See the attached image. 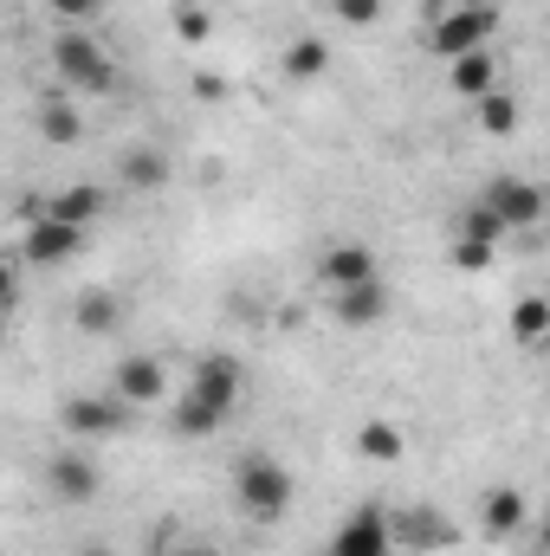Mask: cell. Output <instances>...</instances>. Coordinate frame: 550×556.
<instances>
[{
  "label": "cell",
  "instance_id": "23",
  "mask_svg": "<svg viewBox=\"0 0 550 556\" xmlns=\"http://www.w3.org/2000/svg\"><path fill=\"white\" fill-rule=\"evenodd\" d=\"M285 72H291L298 85H317V78L330 72V46H324V39H291V46H285Z\"/></svg>",
  "mask_w": 550,
  "mask_h": 556
},
{
  "label": "cell",
  "instance_id": "2",
  "mask_svg": "<svg viewBox=\"0 0 550 556\" xmlns=\"http://www.w3.org/2000/svg\"><path fill=\"white\" fill-rule=\"evenodd\" d=\"M52 72L72 98H111L117 91V59L98 46L91 26H59L52 39Z\"/></svg>",
  "mask_w": 550,
  "mask_h": 556
},
{
  "label": "cell",
  "instance_id": "7",
  "mask_svg": "<svg viewBox=\"0 0 550 556\" xmlns=\"http://www.w3.org/2000/svg\"><path fill=\"white\" fill-rule=\"evenodd\" d=\"M324 556H402V551H396V538H389V511H383V505L350 511V518L330 531Z\"/></svg>",
  "mask_w": 550,
  "mask_h": 556
},
{
  "label": "cell",
  "instance_id": "12",
  "mask_svg": "<svg viewBox=\"0 0 550 556\" xmlns=\"http://www.w3.org/2000/svg\"><path fill=\"white\" fill-rule=\"evenodd\" d=\"M370 278H383V266H376V253H370L363 240H337V247L317 260V285H324V291H350V285H370Z\"/></svg>",
  "mask_w": 550,
  "mask_h": 556
},
{
  "label": "cell",
  "instance_id": "29",
  "mask_svg": "<svg viewBox=\"0 0 550 556\" xmlns=\"http://www.w3.org/2000/svg\"><path fill=\"white\" fill-rule=\"evenodd\" d=\"M195 98H201V104H221V98H227V78L201 72V78H195Z\"/></svg>",
  "mask_w": 550,
  "mask_h": 556
},
{
  "label": "cell",
  "instance_id": "16",
  "mask_svg": "<svg viewBox=\"0 0 550 556\" xmlns=\"http://www.w3.org/2000/svg\"><path fill=\"white\" fill-rule=\"evenodd\" d=\"M389 538H396V551H402V544H414V551H440V544H453V525H447L440 511L414 505V511H396V518H389Z\"/></svg>",
  "mask_w": 550,
  "mask_h": 556
},
{
  "label": "cell",
  "instance_id": "24",
  "mask_svg": "<svg viewBox=\"0 0 550 556\" xmlns=\"http://www.w3.org/2000/svg\"><path fill=\"white\" fill-rule=\"evenodd\" d=\"M453 240H479V247H499V240H505V227H499V214H492L486 201H473V207H460V214H453Z\"/></svg>",
  "mask_w": 550,
  "mask_h": 556
},
{
  "label": "cell",
  "instance_id": "3",
  "mask_svg": "<svg viewBox=\"0 0 550 556\" xmlns=\"http://www.w3.org/2000/svg\"><path fill=\"white\" fill-rule=\"evenodd\" d=\"M291 498H298V485H291V466H285V459H273V453L234 459V505H240L253 525H278V518L291 511Z\"/></svg>",
  "mask_w": 550,
  "mask_h": 556
},
{
  "label": "cell",
  "instance_id": "13",
  "mask_svg": "<svg viewBox=\"0 0 550 556\" xmlns=\"http://www.w3.org/2000/svg\"><path fill=\"white\" fill-rule=\"evenodd\" d=\"M499 72H505V59H499V46H479V52H460V59H447V91H460V98L473 104V98H486V91H499Z\"/></svg>",
  "mask_w": 550,
  "mask_h": 556
},
{
  "label": "cell",
  "instance_id": "25",
  "mask_svg": "<svg viewBox=\"0 0 550 556\" xmlns=\"http://www.w3.org/2000/svg\"><path fill=\"white\" fill-rule=\"evenodd\" d=\"M447 260L460 273H492L499 266V247H479V240H447Z\"/></svg>",
  "mask_w": 550,
  "mask_h": 556
},
{
  "label": "cell",
  "instance_id": "10",
  "mask_svg": "<svg viewBox=\"0 0 550 556\" xmlns=\"http://www.w3.org/2000/svg\"><path fill=\"white\" fill-rule=\"evenodd\" d=\"M389 311H396V291H389V278H370V285L330 291V317H337L343 330H376Z\"/></svg>",
  "mask_w": 550,
  "mask_h": 556
},
{
  "label": "cell",
  "instance_id": "26",
  "mask_svg": "<svg viewBox=\"0 0 550 556\" xmlns=\"http://www.w3.org/2000/svg\"><path fill=\"white\" fill-rule=\"evenodd\" d=\"M46 13H52L59 26H91V20L104 13V0H46Z\"/></svg>",
  "mask_w": 550,
  "mask_h": 556
},
{
  "label": "cell",
  "instance_id": "5",
  "mask_svg": "<svg viewBox=\"0 0 550 556\" xmlns=\"http://www.w3.org/2000/svg\"><path fill=\"white\" fill-rule=\"evenodd\" d=\"M492 214H499V227L505 233H532L538 220H545V188L532 181V175H499V181H486V194H479Z\"/></svg>",
  "mask_w": 550,
  "mask_h": 556
},
{
  "label": "cell",
  "instance_id": "4",
  "mask_svg": "<svg viewBox=\"0 0 550 556\" xmlns=\"http://www.w3.org/2000/svg\"><path fill=\"white\" fill-rule=\"evenodd\" d=\"M188 402H195V408H208V415L227 427V420L240 415V402H247V363H240V356H227V350L201 356V363L188 369Z\"/></svg>",
  "mask_w": 550,
  "mask_h": 556
},
{
  "label": "cell",
  "instance_id": "20",
  "mask_svg": "<svg viewBox=\"0 0 550 556\" xmlns=\"http://www.w3.org/2000/svg\"><path fill=\"white\" fill-rule=\"evenodd\" d=\"M357 453L376 459V466H396V459L409 453V433H402L396 420H363V427H357Z\"/></svg>",
  "mask_w": 550,
  "mask_h": 556
},
{
  "label": "cell",
  "instance_id": "6",
  "mask_svg": "<svg viewBox=\"0 0 550 556\" xmlns=\"http://www.w3.org/2000/svg\"><path fill=\"white\" fill-rule=\"evenodd\" d=\"M85 227H65V220H52V214H33V227L20 233V260L26 266H72L78 253H85Z\"/></svg>",
  "mask_w": 550,
  "mask_h": 556
},
{
  "label": "cell",
  "instance_id": "14",
  "mask_svg": "<svg viewBox=\"0 0 550 556\" xmlns=\"http://www.w3.org/2000/svg\"><path fill=\"white\" fill-rule=\"evenodd\" d=\"M104 207H111V194H104L98 181H72V188H59L39 214H52V220H65V227H85V233H91V227L104 220Z\"/></svg>",
  "mask_w": 550,
  "mask_h": 556
},
{
  "label": "cell",
  "instance_id": "33",
  "mask_svg": "<svg viewBox=\"0 0 550 556\" xmlns=\"http://www.w3.org/2000/svg\"><path fill=\"white\" fill-rule=\"evenodd\" d=\"M0 343H7V311H0Z\"/></svg>",
  "mask_w": 550,
  "mask_h": 556
},
{
  "label": "cell",
  "instance_id": "17",
  "mask_svg": "<svg viewBox=\"0 0 550 556\" xmlns=\"http://www.w3.org/2000/svg\"><path fill=\"white\" fill-rule=\"evenodd\" d=\"M33 130H39V142H52V149H78L85 142V111L72 98H46L39 117H33Z\"/></svg>",
  "mask_w": 550,
  "mask_h": 556
},
{
  "label": "cell",
  "instance_id": "18",
  "mask_svg": "<svg viewBox=\"0 0 550 556\" xmlns=\"http://www.w3.org/2000/svg\"><path fill=\"white\" fill-rule=\"evenodd\" d=\"M72 324H78L85 337H111V330L124 324V298H117V291H104V285H91V291H78Z\"/></svg>",
  "mask_w": 550,
  "mask_h": 556
},
{
  "label": "cell",
  "instance_id": "27",
  "mask_svg": "<svg viewBox=\"0 0 550 556\" xmlns=\"http://www.w3.org/2000/svg\"><path fill=\"white\" fill-rule=\"evenodd\" d=\"M214 33V20H208V7H175V39H188V46H201Z\"/></svg>",
  "mask_w": 550,
  "mask_h": 556
},
{
  "label": "cell",
  "instance_id": "28",
  "mask_svg": "<svg viewBox=\"0 0 550 556\" xmlns=\"http://www.w3.org/2000/svg\"><path fill=\"white\" fill-rule=\"evenodd\" d=\"M330 13H337L343 26H376V20H383V0H330Z\"/></svg>",
  "mask_w": 550,
  "mask_h": 556
},
{
  "label": "cell",
  "instance_id": "1",
  "mask_svg": "<svg viewBox=\"0 0 550 556\" xmlns=\"http://www.w3.org/2000/svg\"><path fill=\"white\" fill-rule=\"evenodd\" d=\"M421 20H427V52L440 65L460 59V52L492 46V33H499V7L492 0H427Z\"/></svg>",
  "mask_w": 550,
  "mask_h": 556
},
{
  "label": "cell",
  "instance_id": "19",
  "mask_svg": "<svg viewBox=\"0 0 550 556\" xmlns=\"http://www.w3.org/2000/svg\"><path fill=\"white\" fill-rule=\"evenodd\" d=\"M168 155L162 149H124L117 155V181L130 188V194H155V188H168Z\"/></svg>",
  "mask_w": 550,
  "mask_h": 556
},
{
  "label": "cell",
  "instance_id": "11",
  "mask_svg": "<svg viewBox=\"0 0 550 556\" xmlns=\"http://www.w3.org/2000/svg\"><path fill=\"white\" fill-rule=\"evenodd\" d=\"M111 395H117L124 408H149V402L168 395V369H162L155 356H124V363L111 369Z\"/></svg>",
  "mask_w": 550,
  "mask_h": 556
},
{
  "label": "cell",
  "instance_id": "30",
  "mask_svg": "<svg viewBox=\"0 0 550 556\" xmlns=\"http://www.w3.org/2000/svg\"><path fill=\"white\" fill-rule=\"evenodd\" d=\"M13 285H20V278H13V260H0V311L13 304Z\"/></svg>",
  "mask_w": 550,
  "mask_h": 556
},
{
  "label": "cell",
  "instance_id": "22",
  "mask_svg": "<svg viewBox=\"0 0 550 556\" xmlns=\"http://www.w3.org/2000/svg\"><path fill=\"white\" fill-rule=\"evenodd\" d=\"M545 337H550V304L545 298H518L512 304V343L518 350H545Z\"/></svg>",
  "mask_w": 550,
  "mask_h": 556
},
{
  "label": "cell",
  "instance_id": "32",
  "mask_svg": "<svg viewBox=\"0 0 550 556\" xmlns=\"http://www.w3.org/2000/svg\"><path fill=\"white\" fill-rule=\"evenodd\" d=\"M78 556H111V551H104V544H85V551H78Z\"/></svg>",
  "mask_w": 550,
  "mask_h": 556
},
{
  "label": "cell",
  "instance_id": "31",
  "mask_svg": "<svg viewBox=\"0 0 550 556\" xmlns=\"http://www.w3.org/2000/svg\"><path fill=\"white\" fill-rule=\"evenodd\" d=\"M168 556H221V551H214V544H195V538H188L182 551H168Z\"/></svg>",
  "mask_w": 550,
  "mask_h": 556
},
{
  "label": "cell",
  "instance_id": "8",
  "mask_svg": "<svg viewBox=\"0 0 550 556\" xmlns=\"http://www.w3.org/2000/svg\"><path fill=\"white\" fill-rule=\"evenodd\" d=\"M98 485H104V472H98V459H91L85 446H65V453L46 459V492H52L59 505H91Z\"/></svg>",
  "mask_w": 550,
  "mask_h": 556
},
{
  "label": "cell",
  "instance_id": "15",
  "mask_svg": "<svg viewBox=\"0 0 550 556\" xmlns=\"http://www.w3.org/2000/svg\"><path fill=\"white\" fill-rule=\"evenodd\" d=\"M525 518H532V505H525V492L518 485H492L486 492V505H479V531L499 544V538H518L525 531Z\"/></svg>",
  "mask_w": 550,
  "mask_h": 556
},
{
  "label": "cell",
  "instance_id": "9",
  "mask_svg": "<svg viewBox=\"0 0 550 556\" xmlns=\"http://www.w3.org/2000/svg\"><path fill=\"white\" fill-rule=\"evenodd\" d=\"M59 420H65V433H78V440H117V433L130 427V408L104 389V395H72V402L59 408Z\"/></svg>",
  "mask_w": 550,
  "mask_h": 556
},
{
  "label": "cell",
  "instance_id": "21",
  "mask_svg": "<svg viewBox=\"0 0 550 556\" xmlns=\"http://www.w3.org/2000/svg\"><path fill=\"white\" fill-rule=\"evenodd\" d=\"M473 124L486 130V137H512L518 130V98L499 85V91H486V98H473Z\"/></svg>",
  "mask_w": 550,
  "mask_h": 556
}]
</instances>
